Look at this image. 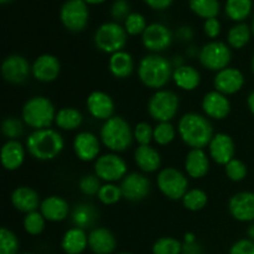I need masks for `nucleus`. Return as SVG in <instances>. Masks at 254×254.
Instances as JSON below:
<instances>
[{
	"instance_id": "2eb2a0df",
	"label": "nucleus",
	"mask_w": 254,
	"mask_h": 254,
	"mask_svg": "<svg viewBox=\"0 0 254 254\" xmlns=\"http://www.w3.org/2000/svg\"><path fill=\"white\" fill-rule=\"evenodd\" d=\"M101 143L91 131H81L73 139V151L81 161H96L101 153Z\"/></svg>"
},
{
	"instance_id": "f704fd0d",
	"label": "nucleus",
	"mask_w": 254,
	"mask_h": 254,
	"mask_svg": "<svg viewBox=\"0 0 254 254\" xmlns=\"http://www.w3.org/2000/svg\"><path fill=\"white\" fill-rule=\"evenodd\" d=\"M207 193L201 189H191L183 197V205L186 210L197 212L207 205Z\"/></svg>"
},
{
	"instance_id": "c85d7f7f",
	"label": "nucleus",
	"mask_w": 254,
	"mask_h": 254,
	"mask_svg": "<svg viewBox=\"0 0 254 254\" xmlns=\"http://www.w3.org/2000/svg\"><path fill=\"white\" fill-rule=\"evenodd\" d=\"M173 81L183 91H195L201 83V74L195 67L183 64L174 68Z\"/></svg>"
},
{
	"instance_id": "7ed1b4c3",
	"label": "nucleus",
	"mask_w": 254,
	"mask_h": 254,
	"mask_svg": "<svg viewBox=\"0 0 254 254\" xmlns=\"http://www.w3.org/2000/svg\"><path fill=\"white\" fill-rule=\"evenodd\" d=\"M64 148V136L51 128L34 130L26 139V150L32 158L40 161H49L57 158Z\"/></svg>"
},
{
	"instance_id": "4be33fe9",
	"label": "nucleus",
	"mask_w": 254,
	"mask_h": 254,
	"mask_svg": "<svg viewBox=\"0 0 254 254\" xmlns=\"http://www.w3.org/2000/svg\"><path fill=\"white\" fill-rule=\"evenodd\" d=\"M88 247L94 254H112L116 251L117 240L108 228H93L88 235Z\"/></svg>"
},
{
	"instance_id": "c9c22d12",
	"label": "nucleus",
	"mask_w": 254,
	"mask_h": 254,
	"mask_svg": "<svg viewBox=\"0 0 254 254\" xmlns=\"http://www.w3.org/2000/svg\"><path fill=\"white\" fill-rule=\"evenodd\" d=\"M189 4L196 15L205 19L216 17L220 11L218 0H189Z\"/></svg>"
},
{
	"instance_id": "2f4dec72",
	"label": "nucleus",
	"mask_w": 254,
	"mask_h": 254,
	"mask_svg": "<svg viewBox=\"0 0 254 254\" xmlns=\"http://www.w3.org/2000/svg\"><path fill=\"white\" fill-rule=\"evenodd\" d=\"M72 222L74 227L87 228L94 223L97 218V211L94 206L88 205V203H81L77 205L72 211Z\"/></svg>"
},
{
	"instance_id": "3c124183",
	"label": "nucleus",
	"mask_w": 254,
	"mask_h": 254,
	"mask_svg": "<svg viewBox=\"0 0 254 254\" xmlns=\"http://www.w3.org/2000/svg\"><path fill=\"white\" fill-rule=\"evenodd\" d=\"M181 254H202V250L197 242L183 243V253Z\"/></svg>"
},
{
	"instance_id": "ddd939ff",
	"label": "nucleus",
	"mask_w": 254,
	"mask_h": 254,
	"mask_svg": "<svg viewBox=\"0 0 254 254\" xmlns=\"http://www.w3.org/2000/svg\"><path fill=\"white\" fill-rule=\"evenodd\" d=\"M31 73V66L25 57L20 55H10L2 61L1 74L9 83H24Z\"/></svg>"
},
{
	"instance_id": "603ef678",
	"label": "nucleus",
	"mask_w": 254,
	"mask_h": 254,
	"mask_svg": "<svg viewBox=\"0 0 254 254\" xmlns=\"http://www.w3.org/2000/svg\"><path fill=\"white\" fill-rule=\"evenodd\" d=\"M144 1H145L149 6L153 7V9L163 10L170 6L173 0H144Z\"/></svg>"
},
{
	"instance_id": "c03bdc74",
	"label": "nucleus",
	"mask_w": 254,
	"mask_h": 254,
	"mask_svg": "<svg viewBox=\"0 0 254 254\" xmlns=\"http://www.w3.org/2000/svg\"><path fill=\"white\" fill-rule=\"evenodd\" d=\"M225 173L231 181L240 183L247 178L248 169L243 161L238 160V159H232L227 165H225Z\"/></svg>"
},
{
	"instance_id": "20e7f679",
	"label": "nucleus",
	"mask_w": 254,
	"mask_h": 254,
	"mask_svg": "<svg viewBox=\"0 0 254 254\" xmlns=\"http://www.w3.org/2000/svg\"><path fill=\"white\" fill-rule=\"evenodd\" d=\"M101 141L113 153L126 151L134 140L130 126L124 118L114 116L103 123L101 128Z\"/></svg>"
},
{
	"instance_id": "f257e3e1",
	"label": "nucleus",
	"mask_w": 254,
	"mask_h": 254,
	"mask_svg": "<svg viewBox=\"0 0 254 254\" xmlns=\"http://www.w3.org/2000/svg\"><path fill=\"white\" fill-rule=\"evenodd\" d=\"M178 131L181 140L191 149H203L213 138V128L207 118L198 113H186L180 118Z\"/></svg>"
},
{
	"instance_id": "09e8293b",
	"label": "nucleus",
	"mask_w": 254,
	"mask_h": 254,
	"mask_svg": "<svg viewBox=\"0 0 254 254\" xmlns=\"http://www.w3.org/2000/svg\"><path fill=\"white\" fill-rule=\"evenodd\" d=\"M129 12V4L127 0H116L112 5V16L117 20L124 19L128 17Z\"/></svg>"
},
{
	"instance_id": "72a5a7b5",
	"label": "nucleus",
	"mask_w": 254,
	"mask_h": 254,
	"mask_svg": "<svg viewBox=\"0 0 254 254\" xmlns=\"http://www.w3.org/2000/svg\"><path fill=\"white\" fill-rule=\"evenodd\" d=\"M252 10V0H227L226 14L235 21H242Z\"/></svg>"
},
{
	"instance_id": "e433bc0d",
	"label": "nucleus",
	"mask_w": 254,
	"mask_h": 254,
	"mask_svg": "<svg viewBox=\"0 0 254 254\" xmlns=\"http://www.w3.org/2000/svg\"><path fill=\"white\" fill-rule=\"evenodd\" d=\"M176 136V129L170 122H161L154 127V141L161 146L169 145Z\"/></svg>"
},
{
	"instance_id": "1a4fd4ad",
	"label": "nucleus",
	"mask_w": 254,
	"mask_h": 254,
	"mask_svg": "<svg viewBox=\"0 0 254 254\" xmlns=\"http://www.w3.org/2000/svg\"><path fill=\"white\" fill-rule=\"evenodd\" d=\"M128 166L126 160L117 153H108L99 155L94 161V174L104 183L114 184L123 180L127 176Z\"/></svg>"
},
{
	"instance_id": "6e6d98bb",
	"label": "nucleus",
	"mask_w": 254,
	"mask_h": 254,
	"mask_svg": "<svg viewBox=\"0 0 254 254\" xmlns=\"http://www.w3.org/2000/svg\"><path fill=\"white\" fill-rule=\"evenodd\" d=\"M247 233H248V237H250V240L254 241V223H252V225L250 226V228H248Z\"/></svg>"
},
{
	"instance_id": "5701e85b",
	"label": "nucleus",
	"mask_w": 254,
	"mask_h": 254,
	"mask_svg": "<svg viewBox=\"0 0 254 254\" xmlns=\"http://www.w3.org/2000/svg\"><path fill=\"white\" fill-rule=\"evenodd\" d=\"M10 198H11L12 206L25 215L37 211V208H40V205H41L37 192L29 186L16 188L12 191Z\"/></svg>"
},
{
	"instance_id": "864d4df0",
	"label": "nucleus",
	"mask_w": 254,
	"mask_h": 254,
	"mask_svg": "<svg viewBox=\"0 0 254 254\" xmlns=\"http://www.w3.org/2000/svg\"><path fill=\"white\" fill-rule=\"evenodd\" d=\"M247 104H248V108H250L251 113L254 116V91L251 92V94L248 96L247 99Z\"/></svg>"
},
{
	"instance_id": "37998d69",
	"label": "nucleus",
	"mask_w": 254,
	"mask_h": 254,
	"mask_svg": "<svg viewBox=\"0 0 254 254\" xmlns=\"http://www.w3.org/2000/svg\"><path fill=\"white\" fill-rule=\"evenodd\" d=\"M1 133L9 140H16L24 133V124L20 119L15 118V117L5 118L1 123Z\"/></svg>"
},
{
	"instance_id": "ea45409f",
	"label": "nucleus",
	"mask_w": 254,
	"mask_h": 254,
	"mask_svg": "<svg viewBox=\"0 0 254 254\" xmlns=\"http://www.w3.org/2000/svg\"><path fill=\"white\" fill-rule=\"evenodd\" d=\"M20 243L17 237L9 228L0 230V254H19Z\"/></svg>"
},
{
	"instance_id": "5fc2aeb1",
	"label": "nucleus",
	"mask_w": 254,
	"mask_h": 254,
	"mask_svg": "<svg viewBox=\"0 0 254 254\" xmlns=\"http://www.w3.org/2000/svg\"><path fill=\"white\" fill-rule=\"evenodd\" d=\"M196 242V236L193 233H186L184 237V243H193Z\"/></svg>"
},
{
	"instance_id": "393cba45",
	"label": "nucleus",
	"mask_w": 254,
	"mask_h": 254,
	"mask_svg": "<svg viewBox=\"0 0 254 254\" xmlns=\"http://www.w3.org/2000/svg\"><path fill=\"white\" fill-rule=\"evenodd\" d=\"M185 171L190 178L202 179L210 171V159L203 149H191L185 158Z\"/></svg>"
},
{
	"instance_id": "680f3d73",
	"label": "nucleus",
	"mask_w": 254,
	"mask_h": 254,
	"mask_svg": "<svg viewBox=\"0 0 254 254\" xmlns=\"http://www.w3.org/2000/svg\"><path fill=\"white\" fill-rule=\"evenodd\" d=\"M117 254H131V253H128V252H122V253H117Z\"/></svg>"
},
{
	"instance_id": "39448f33",
	"label": "nucleus",
	"mask_w": 254,
	"mask_h": 254,
	"mask_svg": "<svg viewBox=\"0 0 254 254\" xmlns=\"http://www.w3.org/2000/svg\"><path fill=\"white\" fill-rule=\"evenodd\" d=\"M56 109L49 98L35 96L24 104L21 111L22 122L34 130L46 129L55 123Z\"/></svg>"
},
{
	"instance_id": "49530a36",
	"label": "nucleus",
	"mask_w": 254,
	"mask_h": 254,
	"mask_svg": "<svg viewBox=\"0 0 254 254\" xmlns=\"http://www.w3.org/2000/svg\"><path fill=\"white\" fill-rule=\"evenodd\" d=\"M134 140L139 145H150L151 141L154 140V128L146 122H140L133 129Z\"/></svg>"
},
{
	"instance_id": "8fccbe9b",
	"label": "nucleus",
	"mask_w": 254,
	"mask_h": 254,
	"mask_svg": "<svg viewBox=\"0 0 254 254\" xmlns=\"http://www.w3.org/2000/svg\"><path fill=\"white\" fill-rule=\"evenodd\" d=\"M203 31H205L206 36L210 39H216L221 32V24L216 17H210L206 19L205 24H203Z\"/></svg>"
},
{
	"instance_id": "a878e982",
	"label": "nucleus",
	"mask_w": 254,
	"mask_h": 254,
	"mask_svg": "<svg viewBox=\"0 0 254 254\" xmlns=\"http://www.w3.org/2000/svg\"><path fill=\"white\" fill-rule=\"evenodd\" d=\"M1 164L5 170L15 171L21 168L25 161V148L19 140H7L2 145L1 153Z\"/></svg>"
},
{
	"instance_id": "6ab92c4d",
	"label": "nucleus",
	"mask_w": 254,
	"mask_h": 254,
	"mask_svg": "<svg viewBox=\"0 0 254 254\" xmlns=\"http://www.w3.org/2000/svg\"><path fill=\"white\" fill-rule=\"evenodd\" d=\"M60 72H61V64L54 55H41L31 64V74L34 78L44 83L54 82L60 76Z\"/></svg>"
},
{
	"instance_id": "b1692460",
	"label": "nucleus",
	"mask_w": 254,
	"mask_h": 254,
	"mask_svg": "<svg viewBox=\"0 0 254 254\" xmlns=\"http://www.w3.org/2000/svg\"><path fill=\"white\" fill-rule=\"evenodd\" d=\"M40 212L45 220L50 222H61L68 217L69 205L64 198L60 196H50L41 201Z\"/></svg>"
},
{
	"instance_id": "bb28decb",
	"label": "nucleus",
	"mask_w": 254,
	"mask_h": 254,
	"mask_svg": "<svg viewBox=\"0 0 254 254\" xmlns=\"http://www.w3.org/2000/svg\"><path fill=\"white\" fill-rule=\"evenodd\" d=\"M61 248L66 254H82L88 248V235L83 228H69L62 236Z\"/></svg>"
},
{
	"instance_id": "423d86ee",
	"label": "nucleus",
	"mask_w": 254,
	"mask_h": 254,
	"mask_svg": "<svg viewBox=\"0 0 254 254\" xmlns=\"http://www.w3.org/2000/svg\"><path fill=\"white\" fill-rule=\"evenodd\" d=\"M126 29L118 22H104L94 34V44L99 51L104 54H116L118 51H123L127 44Z\"/></svg>"
},
{
	"instance_id": "052dcab7",
	"label": "nucleus",
	"mask_w": 254,
	"mask_h": 254,
	"mask_svg": "<svg viewBox=\"0 0 254 254\" xmlns=\"http://www.w3.org/2000/svg\"><path fill=\"white\" fill-rule=\"evenodd\" d=\"M252 34H253V36H254V20H253V24H252Z\"/></svg>"
},
{
	"instance_id": "cd10ccee",
	"label": "nucleus",
	"mask_w": 254,
	"mask_h": 254,
	"mask_svg": "<svg viewBox=\"0 0 254 254\" xmlns=\"http://www.w3.org/2000/svg\"><path fill=\"white\" fill-rule=\"evenodd\" d=\"M134 160L144 173H155L161 165L160 154L150 145H139L134 151Z\"/></svg>"
},
{
	"instance_id": "9d476101",
	"label": "nucleus",
	"mask_w": 254,
	"mask_h": 254,
	"mask_svg": "<svg viewBox=\"0 0 254 254\" xmlns=\"http://www.w3.org/2000/svg\"><path fill=\"white\" fill-rule=\"evenodd\" d=\"M198 60L205 68L218 72L228 67L232 60V52H231L230 46L225 42L211 41L200 50Z\"/></svg>"
},
{
	"instance_id": "de8ad7c7",
	"label": "nucleus",
	"mask_w": 254,
	"mask_h": 254,
	"mask_svg": "<svg viewBox=\"0 0 254 254\" xmlns=\"http://www.w3.org/2000/svg\"><path fill=\"white\" fill-rule=\"evenodd\" d=\"M230 254H254V241L250 238H243L233 243Z\"/></svg>"
},
{
	"instance_id": "a19ab883",
	"label": "nucleus",
	"mask_w": 254,
	"mask_h": 254,
	"mask_svg": "<svg viewBox=\"0 0 254 254\" xmlns=\"http://www.w3.org/2000/svg\"><path fill=\"white\" fill-rule=\"evenodd\" d=\"M97 197L103 205H114V203L119 202V200L123 197V193H122L121 186L116 185V184L106 183L102 185Z\"/></svg>"
},
{
	"instance_id": "f03ea898",
	"label": "nucleus",
	"mask_w": 254,
	"mask_h": 254,
	"mask_svg": "<svg viewBox=\"0 0 254 254\" xmlns=\"http://www.w3.org/2000/svg\"><path fill=\"white\" fill-rule=\"evenodd\" d=\"M173 64L159 54H149L141 59L138 67V76L141 83L151 89H161L173 79Z\"/></svg>"
},
{
	"instance_id": "13d9d810",
	"label": "nucleus",
	"mask_w": 254,
	"mask_h": 254,
	"mask_svg": "<svg viewBox=\"0 0 254 254\" xmlns=\"http://www.w3.org/2000/svg\"><path fill=\"white\" fill-rule=\"evenodd\" d=\"M10 1H11V0H0L1 4H6V2H10Z\"/></svg>"
},
{
	"instance_id": "a18cd8bd",
	"label": "nucleus",
	"mask_w": 254,
	"mask_h": 254,
	"mask_svg": "<svg viewBox=\"0 0 254 254\" xmlns=\"http://www.w3.org/2000/svg\"><path fill=\"white\" fill-rule=\"evenodd\" d=\"M78 188L82 193L87 196L98 195L99 190L102 188V180L96 174H87L82 176L78 183Z\"/></svg>"
},
{
	"instance_id": "79ce46f5",
	"label": "nucleus",
	"mask_w": 254,
	"mask_h": 254,
	"mask_svg": "<svg viewBox=\"0 0 254 254\" xmlns=\"http://www.w3.org/2000/svg\"><path fill=\"white\" fill-rule=\"evenodd\" d=\"M146 26L148 25H146L145 17L139 12H130L124 21V29H126L127 34L131 35V36H135L139 34L143 35Z\"/></svg>"
},
{
	"instance_id": "f8f14e48",
	"label": "nucleus",
	"mask_w": 254,
	"mask_h": 254,
	"mask_svg": "<svg viewBox=\"0 0 254 254\" xmlns=\"http://www.w3.org/2000/svg\"><path fill=\"white\" fill-rule=\"evenodd\" d=\"M141 41L146 50L158 54L170 46L173 42V34L165 25L153 22L146 26L145 31L141 35Z\"/></svg>"
},
{
	"instance_id": "dca6fc26",
	"label": "nucleus",
	"mask_w": 254,
	"mask_h": 254,
	"mask_svg": "<svg viewBox=\"0 0 254 254\" xmlns=\"http://www.w3.org/2000/svg\"><path fill=\"white\" fill-rule=\"evenodd\" d=\"M213 86L216 91L221 92L225 96H231L242 89L245 86V76L242 72L235 67H226L216 72Z\"/></svg>"
},
{
	"instance_id": "412c9836",
	"label": "nucleus",
	"mask_w": 254,
	"mask_h": 254,
	"mask_svg": "<svg viewBox=\"0 0 254 254\" xmlns=\"http://www.w3.org/2000/svg\"><path fill=\"white\" fill-rule=\"evenodd\" d=\"M87 109L93 118L99 121H108L114 117V102L109 94L101 91L92 92L86 102Z\"/></svg>"
},
{
	"instance_id": "e2e57ef3",
	"label": "nucleus",
	"mask_w": 254,
	"mask_h": 254,
	"mask_svg": "<svg viewBox=\"0 0 254 254\" xmlns=\"http://www.w3.org/2000/svg\"><path fill=\"white\" fill-rule=\"evenodd\" d=\"M21 254H34V253H21Z\"/></svg>"
},
{
	"instance_id": "4d7b16f0",
	"label": "nucleus",
	"mask_w": 254,
	"mask_h": 254,
	"mask_svg": "<svg viewBox=\"0 0 254 254\" xmlns=\"http://www.w3.org/2000/svg\"><path fill=\"white\" fill-rule=\"evenodd\" d=\"M86 4H101V2H103L104 0H83Z\"/></svg>"
},
{
	"instance_id": "58836bf2",
	"label": "nucleus",
	"mask_w": 254,
	"mask_h": 254,
	"mask_svg": "<svg viewBox=\"0 0 254 254\" xmlns=\"http://www.w3.org/2000/svg\"><path fill=\"white\" fill-rule=\"evenodd\" d=\"M153 254H181L183 243L174 237H161L154 243Z\"/></svg>"
},
{
	"instance_id": "a211bd4d",
	"label": "nucleus",
	"mask_w": 254,
	"mask_h": 254,
	"mask_svg": "<svg viewBox=\"0 0 254 254\" xmlns=\"http://www.w3.org/2000/svg\"><path fill=\"white\" fill-rule=\"evenodd\" d=\"M228 211L240 222L254 221V193L250 191L237 192L228 201Z\"/></svg>"
},
{
	"instance_id": "aec40b11",
	"label": "nucleus",
	"mask_w": 254,
	"mask_h": 254,
	"mask_svg": "<svg viewBox=\"0 0 254 254\" xmlns=\"http://www.w3.org/2000/svg\"><path fill=\"white\" fill-rule=\"evenodd\" d=\"M202 109L206 117L216 121H222L227 118L231 113V102L227 96L218 91H211L206 93L202 98Z\"/></svg>"
},
{
	"instance_id": "0eeeda50",
	"label": "nucleus",
	"mask_w": 254,
	"mask_h": 254,
	"mask_svg": "<svg viewBox=\"0 0 254 254\" xmlns=\"http://www.w3.org/2000/svg\"><path fill=\"white\" fill-rule=\"evenodd\" d=\"M179 106L180 101L178 94L169 89H159L149 99L148 112L158 123L170 122L178 114Z\"/></svg>"
},
{
	"instance_id": "4468645a",
	"label": "nucleus",
	"mask_w": 254,
	"mask_h": 254,
	"mask_svg": "<svg viewBox=\"0 0 254 254\" xmlns=\"http://www.w3.org/2000/svg\"><path fill=\"white\" fill-rule=\"evenodd\" d=\"M119 186L123 197L133 202L144 200L150 192V181L145 175L139 173L127 174Z\"/></svg>"
},
{
	"instance_id": "bf43d9fd",
	"label": "nucleus",
	"mask_w": 254,
	"mask_h": 254,
	"mask_svg": "<svg viewBox=\"0 0 254 254\" xmlns=\"http://www.w3.org/2000/svg\"><path fill=\"white\" fill-rule=\"evenodd\" d=\"M252 71L254 73V54H253V57H252Z\"/></svg>"
},
{
	"instance_id": "4c0bfd02",
	"label": "nucleus",
	"mask_w": 254,
	"mask_h": 254,
	"mask_svg": "<svg viewBox=\"0 0 254 254\" xmlns=\"http://www.w3.org/2000/svg\"><path fill=\"white\" fill-rule=\"evenodd\" d=\"M22 225H24V230L30 236H39L44 232L45 226H46V220H45L41 212L34 211V212L25 215Z\"/></svg>"
},
{
	"instance_id": "f3484780",
	"label": "nucleus",
	"mask_w": 254,
	"mask_h": 254,
	"mask_svg": "<svg viewBox=\"0 0 254 254\" xmlns=\"http://www.w3.org/2000/svg\"><path fill=\"white\" fill-rule=\"evenodd\" d=\"M235 141L226 133L215 134L208 144L210 158L218 165H227L232 159H235Z\"/></svg>"
},
{
	"instance_id": "9b49d317",
	"label": "nucleus",
	"mask_w": 254,
	"mask_h": 254,
	"mask_svg": "<svg viewBox=\"0 0 254 254\" xmlns=\"http://www.w3.org/2000/svg\"><path fill=\"white\" fill-rule=\"evenodd\" d=\"M88 7L83 0H67L61 7L60 17L69 31H82L88 22Z\"/></svg>"
},
{
	"instance_id": "7c9ffc66",
	"label": "nucleus",
	"mask_w": 254,
	"mask_h": 254,
	"mask_svg": "<svg viewBox=\"0 0 254 254\" xmlns=\"http://www.w3.org/2000/svg\"><path fill=\"white\" fill-rule=\"evenodd\" d=\"M83 123V116L81 112L72 107L60 109L56 113L55 124L62 130H76Z\"/></svg>"
},
{
	"instance_id": "c756f323",
	"label": "nucleus",
	"mask_w": 254,
	"mask_h": 254,
	"mask_svg": "<svg viewBox=\"0 0 254 254\" xmlns=\"http://www.w3.org/2000/svg\"><path fill=\"white\" fill-rule=\"evenodd\" d=\"M108 68L117 78H127L134 71L133 57L127 51L116 52L109 57Z\"/></svg>"
},
{
	"instance_id": "473e14b6",
	"label": "nucleus",
	"mask_w": 254,
	"mask_h": 254,
	"mask_svg": "<svg viewBox=\"0 0 254 254\" xmlns=\"http://www.w3.org/2000/svg\"><path fill=\"white\" fill-rule=\"evenodd\" d=\"M251 35H252V29L245 22L236 24L230 29L227 34L228 46L232 49H243L246 45L250 42Z\"/></svg>"
},
{
	"instance_id": "6e6552de",
	"label": "nucleus",
	"mask_w": 254,
	"mask_h": 254,
	"mask_svg": "<svg viewBox=\"0 0 254 254\" xmlns=\"http://www.w3.org/2000/svg\"><path fill=\"white\" fill-rule=\"evenodd\" d=\"M156 184L161 193L174 201L183 200L189 191L188 178L175 168H165L159 171Z\"/></svg>"
}]
</instances>
